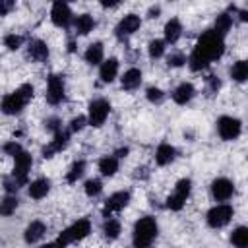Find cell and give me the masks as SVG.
Returning a JSON list of instances; mask_svg holds the SVG:
<instances>
[{"instance_id":"cell-32","label":"cell","mask_w":248,"mask_h":248,"mask_svg":"<svg viewBox=\"0 0 248 248\" xmlns=\"http://www.w3.org/2000/svg\"><path fill=\"white\" fill-rule=\"evenodd\" d=\"M17 207V198L16 196H6L0 202V215H12Z\"/></svg>"},{"instance_id":"cell-15","label":"cell","mask_w":248,"mask_h":248,"mask_svg":"<svg viewBox=\"0 0 248 248\" xmlns=\"http://www.w3.org/2000/svg\"><path fill=\"white\" fill-rule=\"evenodd\" d=\"M68 140H70V134L66 130H56L54 132V140L43 149V157H52L56 151H62L66 145H68Z\"/></svg>"},{"instance_id":"cell-23","label":"cell","mask_w":248,"mask_h":248,"mask_svg":"<svg viewBox=\"0 0 248 248\" xmlns=\"http://www.w3.org/2000/svg\"><path fill=\"white\" fill-rule=\"evenodd\" d=\"M176 155V149L170 145V143H161L155 151V161L157 165H169Z\"/></svg>"},{"instance_id":"cell-34","label":"cell","mask_w":248,"mask_h":248,"mask_svg":"<svg viewBox=\"0 0 248 248\" xmlns=\"http://www.w3.org/2000/svg\"><path fill=\"white\" fill-rule=\"evenodd\" d=\"M147 52H149L151 58H159V56H163V52H165V41H161V39L151 41Z\"/></svg>"},{"instance_id":"cell-12","label":"cell","mask_w":248,"mask_h":248,"mask_svg":"<svg viewBox=\"0 0 248 248\" xmlns=\"http://www.w3.org/2000/svg\"><path fill=\"white\" fill-rule=\"evenodd\" d=\"M234 192V186L229 178H215L211 182V196L217 200V202H225L232 196Z\"/></svg>"},{"instance_id":"cell-38","label":"cell","mask_w":248,"mask_h":248,"mask_svg":"<svg viewBox=\"0 0 248 248\" xmlns=\"http://www.w3.org/2000/svg\"><path fill=\"white\" fill-rule=\"evenodd\" d=\"M4 151H6L8 155H12V157H16V155H19V153H21L23 149H21V145H19V143H17V141L14 140V141H8V143L4 145Z\"/></svg>"},{"instance_id":"cell-44","label":"cell","mask_w":248,"mask_h":248,"mask_svg":"<svg viewBox=\"0 0 248 248\" xmlns=\"http://www.w3.org/2000/svg\"><path fill=\"white\" fill-rule=\"evenodd\" d=\"M103 6L105 8H114V6H118V2H103Z\"/></svg>"},{"instance_id":"cell-4","label":"cell","mask_w":248,"mask_h":248,"mask_svg":"<svg viewBox=\"0 0 248 248\" xmlns=\"http://www.w3.org/2000/svg\"><path fill=\"white\" fill-rule=\"evenodd\" d=\"M190 190H192V182H190L188 178L178 180L176 186H174V192H172V194L169 196V200H167L169 209H172V211L182 209L184 203H186V200H188V196H190Z\"/></svg>"},{"instance_id":"cell-40","label":"cell","mask_w":248,"mask_h":248,"mask_svg":"<svg viewBox=\"0 0 248 248\" xmlns=\"http://www.w3.org/2000/svg\"><path fill=\"white\" fill-rule=\"evenodd\" d=\"M85 124H87V118H85V116H76V118L70 122V130H72V132H79Z\"/></svg>"},{"instance_id":"cell-35","label":"cell","mask_w":248,"mask_h":248,"mask_svg":"<svg viewBox=\"0 0 248 248\" xmlns=\"http://www.w3.org/2000/svg\"><path fill=\"white\" fill-rule=\"evenodd\" d=\"M85 194L87 196H97L101 190H103V184H101V180H97V178H91V180H87L85 182Z\"/></svg>"},{"instance_id":"cell-26","label":"cell","mask_w":248,"mask_h":248,"mask_svg":"<svg viewBox=\"0 0 248 248\" xmlns=\"http://www.w3.org/2000/svg\"><path fill=\"white\" fill-rule=\"evenodd\" d=\"M231 78L234 79V81H246V78H248V64H246V60H238V62H234L232 64V68H231Z\"/></svg>"},{"instance_id":"cell-1","label":"cell","mask_w":248,"mask_h":248,"mask_svg":"<svg viewBox=\"0 0 248 248\" xmlns=\"http://www.w3.org/2000/svg\"><path fill=\"white\" fill-rule=\"evenodd\" d=\"M194 50L200 52L207 62H211V60L219 58V56L225 52L223 37H219L215 31H205V33L200 37V41H198V45H196Z\"/></svg>"},{"instance_id":"cell-10","label":"cell","mask_w":248,"mask_h":248,"mask_svg":"<svg viewBox=\"0 0 248 248\" xmlns=\"http://www.w3.org/2000/svg\"><path fill=\"white\" fill-rule=\"evenodd\" d=\"M50 19L54 25L58 27H66L72 19V10L66 2H54L52 8H50Z\"/></svg>"},{"instance_id":"cell-31","label":"cell","mask_w":248,"mask_h":248,"mask_svg":"<svg viewBox=\"0 0 248 248\" xmlns=\"http://www.w3.org/2000/svg\"><path fill=\"white\" fill-rule=\"evenodd\" d=\"M103 232L107 238H116L120 234V223L116 219H107L103 225Z\"/></svg>"},{"instance_id":"cell-29","label":"cell","mask_w":248,"mask_h":248,"mask_svg":"<svg viewBox=\"0 0 248 248\" xmlns=\"http://www.w3.org/2000/svg\"><path fill=\"white\" fill-rule=\"evenodd\" d=\"M231 25H232L231 16H227V14H219L217 19H215V29H213V31H215L219 37H223V35H227V31L231 29Z\"/></svg>"},{"instance_id":"cell-33","label":"cell","mask_w":248,"mask_h":248,"mask_svg":"<svg viewBox=\"0 0 248 248\" xmlns=\"http://www.w3.org/2000/svg\"><path fill=\"white\" fill-rule=\"evenodd\" d=\"M188 64H190V68H192L194 72H200V70H203V68H205L209 62H207V60H205V58H203L200 52H196V50H194V52L190 54Z\"/></svg>"},{"instance_id":"cell-41","label":"cell","mask_w":248,"mask_h":248,"mask_svg":"<svg viewBox=\"0 0 248 248\" xmlns=\"http://www.w3.org/2000/svg\"><path fill=\"white\" fill-rule=\"evenodd\" d=\"M12 8H14V2L12 0H0V16H6Z\"/></svg>"},{"instance_id":"cell-45","label":"cell","mask_w":248,"mask_h":248,"mask_svg":"<svg viewBox=\"0 0 248 248\" xmlns=\"http://www.w3.org/2000/svg\"><path fill=\"white\" fill-rule=\"evenodd\" d=\"M41 248H56V244H54V242H52V244H43Z\"/></svg>"},{"instance_id":"cell-8","label":"cell","mask_w":248,"mask_h":248,"mask_svg":"<svg viewBox=\"0 0 248 248\" xmlns=\"http://www.w3.org/2000/svg\"><path fill=\"white\" fill-rule=\"evenodd\" d=\"M14 159H16V163H14V178H16L17 184H23L27 180V172H29V169L33 165V159H31V155L27 151H21Z\"/></svg>"},{"instance_id":"cell-42","label":"cell","mask_w":248,"mask_h":248,"mask_svg":"<svg viewBox=\"0 0 248 248\" xmlns=\"http://www.w3.org/2000/svg\"><path fill=\"white\" fill-rule=\"evenodd\" d=\"M159 12H161V8H159V6H153V8L149 10V17H157Z\"/></svg>"},{"instance_id":"cell-24","label":"cell","mask_w":248,"mask_h":248,"mask_svg":"<svg viewBox=\"0 0 248 248\" xmlns=\"http://www.w3.org/2000/svg\"><path fill=\"white\" fill-rule=\"evenodd\" d=\"M103 56H105V48H103V43H91L85 50V62L87 64H99L103 62Z\"/></svg>"},{"instance_id":"cell-13","label":"cell","mask_w":248,"mask_h":248,"mask_svg":"<svg viewBox=\"0 0 248 248\" xmlns=\"http://www.w3.org/2000/svg\"><path fill=\"white\" fill-rule=\"evenodd\" d=\"M128 202H130V192H116V194L108 196V200L105 202V207H103L105 217L108 219V215H110V213L120 211L122 207H126V205H128Z\"/></svg>"},{"instance_id":"cell-37","label":"cell","mask_w":248,"mask_h":248,"mask_svg":"<svg viewBox=\"0 0 248 248\" xmlns=\"http://www.w3.org/2000/svg\"><path fill=\"white\" fill-rule=\"evenodd\" d=\"M145 95H147V99H149L151 103H161L163 97H165V93H163L159 87H149V89L145 91Z\"/></svg>"},{"instance_id":"cell-17","label":"cell","mask_w":248,"mask_h":248,"mask_svg":"<svg viewBox=\"0 0 248 248\" xmlns=\"http://www.w3.org/2000/svg\"><path fill=\"white\" fill-rule=\"evenodd\" d=\"M194 93H196L194 85H192V83H188V81H184V83H180V85L174 89L172 99H174V103H178V105H186V103L194 97Z\"/></svg>"},{"instance_id":"cell-21","label":"cell","mask_w":248,"mask_h":248,"mask_svg":"<svg viewBox=\"0 0 248 248\" xmlns=\"http://www.w3.org/2000/svg\"><path fill=\"white\" fill-rule=\"evenodd\" d=\"M45 232H46L45 223H41V221H33V223H29L27 229H25V242L33 244V242H37L39 238H43Z\"/></svg>"},{"instance_id":"cell-20","label":"cell","mask_w":248,"mask_h":248,"mask_svg":"<svg viewBox=\"0 0 248 248\" xmlns=\"http://www.w3.org/2000/svg\"><path fill=\"white\" fill-rule=\"evenodd\" d=\"M48 190H50V182H48L46 178H37V180H33V182L29 184V196H31L33 200L45 198V196L48 194Z\"/></svg>"},{"instance_id":"cell-18","label":"cell","mask_w":248,"mask_h":248,"mask_svg":"<svg viewBox=\"0 0 248 248\" xmlns=\"http://www.w3.org/2000/svg\"><path fill=\"white\" fill-rule=\"evenodd\" d=\"M116 74H118V60H116V58H108V60H105V62L101 64L99 76H101L103 81L110 83V81L116 78Z\"/></svg>"},{"instance_id":"cell-2","label":"cell","mask_w":248,"mask_h":248,"mask_svg":"<svg viewBox=\"0 0 248 248\" xmlns=\"http://www.w3.org/2000/svg\"><path fill=\"white\" fill-rule=\"evenodd\" d=\"M155 236H157V223L153 217H141L140 221H136L134 236H132L136 248H147Z\"/></svg>"},{"instance_id":"cell-5","label":"cell","mask_w":248,"mask_h":248,"mask_svg":"<svg viewBox=\"0 0 248 248\" xmlns=\"http://www.w3.org/2000/svg\"><path fill=\"white\" fill-rule=\"evenodd\" d=\"M110 112V103L105 101V99H95L91 105H89V116H87V122L95 128L103 126L107 116Z\"/></svg>"},{"instance_id":"cell-16","label":"cell","mask_w":248,"mask_h":248,"mask_svg":"<svg viewBox=\"0 0 248 248\" xmlns=\"http://www.w3.org/2000/svg\"><path fill=\"white\" fill-rule=\"evenodd\" d=\"M27 54L31 60H37V62H43L48 58V46L43 43V41H31L29 43V48H27Z\"/></svg>"},{"instance_id":"cell-39","label":"cell","mask_w":248,"mask_h":248,"mask_svg":"<svg viewBox=\"0 0 248 248\" xmlns=\"http://www.w3.org/2000/svg\"><path fill=\"white\" fill-rule=\"evenodd\" d=\"M167 62H169V66H182L184 62H186V56L182 54V52H174V54H170L169 58H167Z\"/></svg>"},{"instance_id":"cell-9","label":"cell","mask_w":248,"mask_h":248,"mask_svg":"<svg viewBox=\"0 0 248 248\" xmlns=\"http://www.w3.org/2000/svg\"><path fill=\"white\" fill-rule=\"evenodd\" d=\"M64 99V79L62 76H50L46 85V101L50 105H58Z\"/></svg>"},{"instance_id":"cell-30","label":"cell","mask_w":248,"mask_h":248,"mask_svg":"<svg viewBox=\"0 0 248 248\" xmlns=\"http://www.w3.org/2000/svg\"><path fill=\"white\" fill-rule=\"evenodd\" d=\"M83 170H85V163L83 161H74L72 167H70V170H68V174H66V180L68 182H76L83 174Z\"/></svg>"},{"instance_id":"cell-11","label":"cell","mask_w":248,"mask_h":248,"mask_svg":"<svg viewBox=\"0 0 248 248\" xmlns=\"http://www.w3.org/2000/svg\"><path fill=\"white\" fill-rule=\"evenodd\" d=\"M25 99L17 93V89L14 91V93H10V95H6L4 99H2V103H0V108H2V112L4 114H17V112H21V108L25 107Z\"/></svg>"},{"instance_id":"cell-19","label":"cell","mask_w":248,"mask_h":248,"mask_svg":"<svg viewBox=\"0 0 248 248\" xmlns=\"http://www.w3.org/2000/svg\"><path fill=\"white\" fill-rule=\"evenodd\" d=\"M180 35H182V25H180V21H178L176 17L169 19V21L165 23V41L172 45V43H176V41L180 39Z\"/></svg>"},{"instance_id":"cell-14","label":"cell","mask_w":248,"mask_h":248,"mask_svg":"<svg viewBox=\"0 0 248 248\" xmlns=\"http://www.w3.org/2000/svg\"><path fill=\"white\" fill-rule=\"evenodd\" d=\"M140 25H141V19H140L136 14H128V16H124V17L118 21V25H116V35H118V37H128V35H132L134 31H138Z\"/></svg>"},{"instance_id":"cell-28","label":"cell","mask_w":248,"mask_h":248,"mask_svg":"<svg viewBox=\"0 0 248 248\" xmlns=\"http://www.w3.org/2000/svg\"><path fill=\"white\" fill-rule=\"evenodd\" d=\"M231 242H232L236 248H246V246H248V229H246V227L234 229L232 234H231Z\"/></svg>"},{"instance_id":"cell-22","label":"cell","mask_w":248,"mask_h":248,"mask_svg":"<svg viewBox=\"0 0 248 248\" xmlns=\"http://www.w3.org/2000/svg\"><path fill=\"white\" fill-rule=\"evenodd\" d=\"M140 83H141V72L138 68H130L124 72V76H122V87L124 89L132 91V89L140 87Z\"/></svg>"},{"instance_id":"cell-43","label":"cell","mask_w":248,"mask_h":248,"mask_svg":"<svg viewBox=\"0 0 248 248\" xmlns=\"http://www.w3.org/2000/svg\"><path fill=\"white\" fill-rule=\"evenodd\" d=\"M126 153H128V147H124V149H118V151H116V155H118V157H126Z\"/></svg>"},{"instance_id":"cell-3","label":"cell","mask_w":248,"mask_h":248,"mask_svg":"<svg viewBox=\"0 0 248 248\" xmlns=\"http://www.w3.org/2000/svg\"><path fill=\"white\" fill-rule=\"evenodd\" d=\"M89 232H91V223H89L87 219H78L72 227H68V229L62 231V234L56 238L54 244H56V248H66L70 242L81 240V238H85Z\"/></svg>"},{"instance_id":"cell-36","label":"cell","mask_w":248,"mask_h":248,"mask_svg":"<svg viewBox=\"0 0 248 248\" xmlns=\"http://www.w3.org/2000/svg\"><path fill=\"white\" fill-rule=\"evenodd\" d=\"M21 43H23V39H21L19 35H16V33L4 37V45H6L10 50H17V48L21 46Z\"/></svg>"},{"instance_id":"cell-27","label":"cell","mask_w":248,"mask_h":248,"mask_svg":"<svg viewBox=\"0 0 248 248\" xmlns=\"http://www.w3.org/2000/svg\"><path fill=\"white\" fill-rule=\"evenodd\" d=\"M99 170L105 176H112L118 170V159L116 157H103L99 161Z\"/></svg>"},{"instance_id":"cell-6","label":"cell","mask_w":248,"mask_h":248,"mask_svg":"<svg viewBox=\"0 0 248 248\" xmlns=\"http://www.w3.org/2000/svg\"><path fill=\"white\" fill-rule=\"evenodd\" d=\"M217 132L223 140H236L242 132V124L238 118L232 116H221L217 120Z\"/></svg>"},{"instance_id":"cell-7","label":"cell","mask_w":248,"mask_h":248,"mask_svg":"<svg viewBox=\"0 0 248 248\" xmlns=\"http://www.w3.org/2000/svg\"><path fill=\"white\" fill-rule=\"evenodd\" d=\"M231 217H232V207L227 205V203H219V205H215V207H211L207 211V223L213 229L225 227L231 221Z\"/></svg>"},{"instance_id":"cell-25","label":"cell","mask_w":248,"mask_h":248,"mask_svg":"<svg viewBox=\"0 0 248 248\" xmlns=\"http://www.w3.org/2000/svg\"><path fill=\"white\" fill-rule=\"evenodd\" d=\"M93 27H95V19L89 14H81L76 17V31L79 35H87L89 31H93Z\"/></svg>"}]
</instances>
